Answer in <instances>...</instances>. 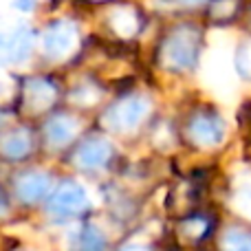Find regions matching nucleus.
<instances>
[{
  "mask_svg": "<svg viewBox=\"0 0 251 251\" xmlns=\"http://www.w3.org/2000/svg\"><path fill=\"white\" fill-rule=\"evenodd\" d=\"M31 150V137L26 130H11L0 139V152L7 159H22Z\"/></svg>",
  "mask_w": 251,
  "mask_h": 251,
  "instance_id": "1a4fd4ad",
  "label": "nucleus"
},
{
  "mask_svg": "<svg viewBox=\"0 0 251 251\" xmlns=\"http://www.w3.org/2000/svg\"><path fill=\"white\" fill-rule=\"evenodd\" d=\"M148 108H150L148 100H143V97H139V95H132V97L122 100L117 106H113L106 117L113 124V128L128 130V128H134V126L141 124V119L148 115Z\"/></svg>",
  "mask_w": 251,
  "mask_h": 251,
  "instance_id": "39448f33",
  "label": "nucleus"
},
{
  "mask_svg": "<svg viewBox=\"0 0 251 251\" xmlns=\"http://www.w3.org/2000/svg\"><path fill=\"white\" fill-rule=\"evenodd\" d=\"M187 134L196 146H218L225 137V124L214 113H199L187 124Z\"/></svg>",
  "mask_w": 251,
  "mask_h": 251,
  "instance_id": "7ed1b4c3",
  "label": "nucleus"
},
{
  "mask_svg": "<svg viewBox=\"0 0 251 251\" xmlns=\"http://www.w3.org/2000/svg\"><path fill=\"white\" fill-rule=\"evenodd\" d=\"M106 236L95 225H84L79 231V251H104Z\"/></svg>",
  "mask_w": 251,
  "mask_h": 251,
  "instance_id": "f8f14e48",
  "label": "nucleus"
},
{
  "mask_svg": "<svg viewBox=\"0 0 251 251\" xmlns=\"http://www.w3.org/2000/svg\"><path fill=\"white\" fill-rule=\"evenodd\" d=\"M225 251H251V234L240 229H231L223 240Z\"/></svg>",
  "mask_w": 251,
  "mask_h": 251,
  "instance_id": "ddd939ff",
  "label": "nucleus"
},
{
  "mask_svg": "<svg viewBox=\"0 0 251 251\" xmlns=\"http://www.w3.org/2000/svg\"><path fill=\"white\" fill-rule=\"evenodd\" d=\"M236 64H238V71L243 75H251V40L240 47L238 57H236Z\"/></svg>",
  "mask_w": 251,
  "mask_h": 251,
  "instance_id": "4468645a",
  "label": "nucleus"
},
{
  "mask_svg": "<svg viewBox=\"0 0 251 251\" xmlns=\"http://www.w3.org/2000/svg\"><path fill=\"white\" fill-rule=\"evenodd\" d=\"M199 55V40L190 29H178L168 38L163 47V62L165 66L176 71H187L194 66Z\"/></svg>",
  "mask_w": 251,
  "mask_h": 251,
  "instance_id": "f257e3e1",
  "label": "nucleus"
},
{
  "mask_svg": "<svg viewBox=\"0 0 251 251\" xmlns=\"http://www.w3.org/2000/svg\"><path fill=\"white\" fill-rule=\"evenodd\" d=\"M9 60V38H4V35H0V66L7 64Z\"/></svg>",
  "mask_w": 251,
  "mask_h": 251,
  "instance_id": "2eb2a0df",
  "label": "nucleus"
},
{
  "mask_svg": "<svg viewBox=\"0 0 251 251\" xmlns=\"http://www.w3.org/2000/svg\"><path fill=\"white\" fill-rule=\"evenodd\" d=\"M110 152L113 150H110V146L104 139H88V141H84L82 146L77 148L75 159H77V163L82 165V168L95 170V168H101V165L108 163Z\"/></svg>",
  "mask_w": 251,
  "mask_h": 251,
  "instance_id": "423d86ee",
  "label": "nucleus"
},
{
  "mask_svg": "<svg viewBox=\"0 0 251 251\" xmlns=\"http://www.w3.org/2000/svg\"><path fill=\"white\" fill-rule=\"evenodd\" d=\"M75 132H77V122L73 117H69V115H55L44 126V134H47V139L53 146L69 143L75 137Z\"/></svg>",
  "mask_w": 251,
  "mask_h": 251,
  "instance_id": "6e6552de",
  "label": "nucleus"
},
{
  "mask_svg": "<svg viewBox=\"0 0 251 251\" xmlns=\"http://www.w3.org/2000/svg\"><path fill=\"white\" fill-rule=\"evenodd\" d=\"M13 4H16L20 11H31V9H33V4H35V0H16Z\"/></svg>",
  "mask_w": 251,
  "mask_h": 251,
  "instance_id": "dca6fc26",
  "label": "nucleus"
},
{
  "mask_svg": "<svg viewBox=\"0 0 251 251\" xmlns=\"http://www.w3.org/2000/svg\"><path fill=\"white\" fill-rule=\"evenodd\" d=\"M183 2H187V4H199V2H203V0H183Z\"/></svg>",
  "mask_w": 251,
  "mask_h": 251,
  "instance_id": "6ab92c4d",
  "label": "nucleus"
},
{
  "mask_svg": "<svg viewBox=\"0 0 251 251\" xmlns=\"http://www.w3.org/2000/svg\"><path fill=\"white\" fill-rule=\"evenodd\" d=\"M75 42H77V29H75V25L71 20H57L44 29L42 35L44 51L53 57L66 55L69 51H73Z\"/></svg>",
  "mask_w": 251,
  "mask_h": 251,
  "instance_id": "20e7f679",
  "label": "nucleus"
},
{
  "mask_svg": "<svg viewBox=\"0 0 251 251\" xmlns=\"http://www.w3.org/2000/svg\"><path fill=\"white\" fill-rule=\"evenodd\" d=\"M31 47H33V35L26 26H18L11 35H9V60L13 64H20L29 57Z\"/></svg>",
  "mask_w": 251,
  "mask_h": 251,
  "instance_id": "9d476101",
  "label": "nucleus"
},
{
  "mask_svg": "<svg viewBox=\"0 0 251 251\" xmlns=\"http://www.w3.org/2000/svg\"><path fill=\"white\" fill-rule=\"evenodd\" d=\"M122 251H148V249H143V247H137V245H132V247H126Z\"/></svg>",
  "mask_w": 251,
  "mask_h": 251,
  "instance_id": "a211bd4d",
  "label": "nucleus"
},
{
  "mask_svg": "<svg viewBox=\"0 0 251 251\" xmlns=\"http://www.w3.org/2000/svg\"><path fill=\"white\" fill-rule=\"evenodd\" d=\"M55 97V88L47 82V79H31L26 86V101L33 110H42Z\"/></svg>",
  "mask_w": 251,
  "mask_h": 251,
  "instance_id": "9b49d317",
  "label": "nucleus"
},
{
  "mask_svg": "<svg viewBox=\"0 0 251 251\" xmlns=\"http://www.w3.org/2000/svg\"><path fill=\"white\" fill-rule=\"evenodd\" d=\"M86 207V190L82 185H77L75 181H64L49 199V209L53 214H60V216H75V214H82Z\"/></svg>",
  "mask_w": 251,
  "mask_h": 251,
  "instance_id": "f03ea898",
  "label": "nucleus"
},
{
  "mask_svg": "<svg viewBox=\"0 0 251 251\" xmlns=\"http://www.w3.org/2000/svg\"><path fill=\"white\" fill-rule=\"evenodd\" d=\"M7 212V199H4V194L0 192V214Z\"/></svg>",
  "mask_w": 251,
  "mask_h": 251,
  "instance_id": "f3484780",
  "label": "nucleus"
},
{
  "mask_svg": "<svg viewBox=\"0 0 251 251\" xmlns=\"http://www.w3.org/2000/svg\"><path fill=\"white\" fill-rule=\"evenodd\" d=\"M51 187V176L44 172H26L20 176L16 190L25 203H38L40 199H44Z\"/></svg>",
  "mask_w": 251,
  "mask_h": 251,
  "instance_id": "0eeeda50",
  "label": "nucleus"
}]
</instances>
